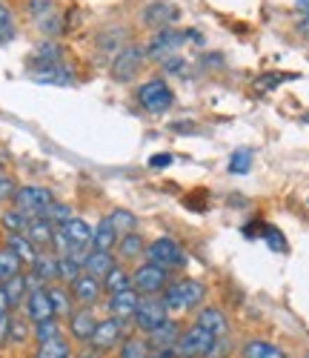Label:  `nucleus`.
<instances>
[{
	"mask_svg": "<svg viewBox=\"0 0 309 358\" xmlns=\"http://www.w3.org/2000/svg\"><path fill=\"white\" fill-rule=\"evenodd\" d=\"M146 258H149V264L164 266L166 273L178 270V266H183V261H187V255H183L180 244L172 241V238H158V241H152V244L146 247Z\"/></svg>",
	"mask_w": 309,
	"mask_h": 358,
	"instance_id": "8",
	"label": "nucleus"
},
{
	"mask_svg": "<svg viewBox=\"0 0 309 358\" xmlns=\"http://www.w3.org/2000/svg\"><path fill=\"white\" fill-rule=\"evenodd\" d=\"M49 298H52V307H55V318H69L72 315V292L64 289V287H52L49 289Z\"/></svg>",
	"mask_w": 309,
	"mask_h": 358,
	"instance_id": "28",
	"label": "nucleus"
},
{
	"mask_svg": "<svg viewBox=\"0 0 309 358\" xmlns=\"http://www.w3.org/2000/svg\"><path fill=\"white\" fill-rule=\"evenodd\" d=\"M35 358H72V350H69V344L64 341V336H60V338H55V341L38 344Z\"/></svg>",
	"mask_w": 309,
	"mask_h": 358,
	"instance_id": "30",
	"label": "nucleus"
},
{
	"mask_svg": "<svg viewBox=\"0 0 309 358\" xmlns=\"http://www.w3.org/2000/svg\"><path fill=\"white\" fill-rule=\"evenodd\" d=\"M12 341V313L0 318V347Z\"/></svg>",
	"mask_w": 309,
	"mask_h": 358,
	"instance_id": "42",
	"label": "nucleus"
},
{
	"mask_svg": "<svg viewBox=\"0 0 309 358\" xmlns=\"http://www.w3.org/2000/svg\"><path fill=\"white\" fill-rule=\"evenodd\" d=\"M55 12V6H52V0H29V15H32L38 23L43 20V17H49Z\"/></svg>",
	"mask_w": 309,
	"mask_h": 358,
	"instance_id": "39",
	"label": "nucleus"
},
{
	"mask_svg": "<svg viewBox=\"0 0 309 358\" xmlns=\"http://www.w3.org/2000/svg\"><path fill=\"white\" fill-rule=\"evenodd\" d=\"M198 327L209 330L215 338H227V333H229L227 315H224L218 307H206V310H201V315H198Z\"/></svg>",
	"mask_w": 309,
	"mask_h": 358,
	"instance_id": "19",
	"label": "nucleus"
},
{
	"mask_svg": "<svg viewBox=\"0 0 309 358\" xmlns=\"http://www.w3.org/2000/svg\"><path fill=\"white\" fill-rule=\"evenodd\" d=\"M149 358H172V355H169V352H152Z\"/></svg>",
	"mask_w": 309,
	"mask_h": 358,
	"instance_id": "49",
	"label": "nucleus"
},
{
	"mask_svg": "<svg viewBox=\"0 0 309 358\" xmlns=\"http://www.w3.org/2000/svg\"><path fill=\"white\" fill-rule=\"evenodd\" d=\"M0 284H3V278H0Z\"/></svg>",
	"mask_w": 309,
	"mask_h": 358,
	"instance_id": "52",
	"label": "nucleus"
},
{
	"mask_svg": "<svg viewBox=\"0 0 309 358\" xmlns=\"http://www.w3.org/2000/svg\"><path fill=\"white\" fill-rule=\"evenodd\" d=\"M12 313V304H9V298H6V289H3V284H0V318L3 315H9Z\"/></svg>",
	"mask_w": 309,
	"mask_h": 358,
	"instance_id": "45",
	"label": "nucleus"
},
{
	"mask_svg": "<svg viewBox=\"0 0 309 358\" xmlns=\"http://www.w3.org/2000/svg\"><path fill=\"white\" fill-rule=\"evenodd\" d=\"M303 121H306V124H309V115H303Z\"/></svg>",
	"mask_w": 309,
	"mask_h": 358,
	"instance_id": "50",
	"label": "nucleus"
},
{
	"mask_svg": "<svg viewBox=\"0 0 309 358\" xmlns=\"http://www.w3.org/2000/svg\"><path fill=\"white\" fill-rule=\"evenodd\" d=\"M12 201H15V210H17L20 215H26L29 221H35V218H43L46 206H49L55 198H52V192L43 189V187H17V192H15Z\"/></svg>",
	"mask_w": 309,
	"mask_h": 358,
	"instance_id": "3",
	"label": "nucleus"
},
{
	"mask_svg": "<svg viewBox=\"0 0 309 358\" xmlns=\"http://www.w3.org/2000/svg\"><path fill=\"white\" fill-rule=\"evenodd\" d=\"M117 229L112 227L109 218H103L98 227H95V235H92V250H103V252H112L117 247Z\"/></svg>",
	"mask_w": 309,
	"mask_h": 358,
	"instance_id": "20",
	"label": "nucleus"
},
{
	"mask_svg": "<svg viewBox=\"0 0 309 358\" xmlns=\"http://www.w3.org/2000/svg\"><path fill=\"white\" fill-rule=\"evenodd\" d=\"M298 9L301 12H309V0H298Z\"/></svg>",
	"mask_w": 309,
	"mask_h": 358,
	"instance_id": "48",
	"label": "nucleus"
},
{
	"mask_svg": "<svg viewBox=\"0 0 309 358\" xmlns=\"http://www.w3.org/2000/svg\"><path fill=\"white\" fill-rule=\"evenodd\" d=\"M15 38V17L9 12V6L0 3V46L9 43Z\"/></svg>",
	"mask_w": 309,
	"mask_h": 358,
	"instance_id": "37",
	"label": "nucleus"
},
{
	"mask_svg": "<svg viewBox=\"0 0 309 358\" xmlns=\"http://www.w3.org/2000/svg\"><path fill=\"white\" fill-rule=\"evenodd\" d=\"M175 20H178V9L172 3H164V0H158V3H149L143 9V23L152 26V29H169Z\"/></svg>",
	"mask_w": 309,
	"mask_h": 358,
	"instance_id": "17",
	"label": "nucleus"
},
{
	"mask_svg": "<svg viewBox=\"0 0 309 358\" xmlns=\"http://www.w3.org/2000/svg\"><path fill=\"white\" fill-rule=\"evenodd\" d=\"M203 284L195 281V278H180L175 281L172 287L164 289V304L169 313H183V310H195L201 301H203Z\"/></svg>",
	"mask_w": 309,
	"mask_h": 358,
	"instance_id": "1",
	"label": "nucleus"
},
{
	"mask_svg": "<svg viewBox=\"0 0 309 358\" xmlns=\"http://www.w3.org/2000/svg\"><path fill=\"white\" fill-rule=\"evenodd\" d=\"M32 78L38 83H55V86H72L75 83V75L66 72L64 66H46V69H38L32 72Z\"/></svg>",
	"mask_w": 309,
	"mask_h": 358,
	"instance_id": "24",
	"label": "nucleus"
},
{
	"mask_svg": "<svg viewBox=\"0 0 309 358\" xmlns=\"http://www.w3.org/2000/svg\"><path fill=\"white\" fill-rule=\"evenodd\" d=\"M26 238H29V241H32L35 247H49V244H52V238H55V224H49L46 218L29 221Z\"/></svg>",
	"mask_w": 309,
	"mask_h": 358,
	"instance_id": "21",
	"label": "nucleus"
},
{
	"mask_svg": "<svg viewBox=\"0 0 309 358\" xmlns=\"http://www.w3.org/2000/svg\"><path fill=\"white\" fill-rule=\"evenodd\" d=\"M169 164H172V155H154V158H149V166H154V169H164Z\"/></svg>",
	"mask_w": 309,
	"mask_h": 358,
	"instance_id": "46",
	"label": "nucleus"
},
{
	"mask_svg": "<svg viewBox=\"0 0 309 358\" xmlns=\"http://www.w3.org/2000/svg\"><path fill=\"white\" fill-rule=\"evenodd\" d=\"M0 169H3V161H0Z\"/></svg>",
	"mask_w": 309,
	"mask_h": 358,
	"instance_id": "51",
	"label": "nucleus"
},
{
	"mask_svg": "<svg viewBox=\"0 0 309 358\" xmlns=\"http://www.w3.org/2000/svg\"><path fill=\"white\" fill-rule=\"evenodd\" d=\"M301 32L309 38V12H306V15H303V20H301Z\"/></svg>",
	"mask_w": 309,
	"mask_h": 358,
	"instance_id": "47",
	"label": "nucleus"
},
{
	"mask_svg": "<svg viewBox=\"0 0 309 358\" xmlns=\"http://www.w3.org/2000/svg\"><path fill=\"white\" fill-rule=\"evenodd\" d=\"M69 292H72V301H78L80 307H92L101 298L103 292V284L98 278H92V275H80L75 284H69Z\"/></svg>",
	"mask_w": 309,
	"mask_h": 358,
	"instance_id": "14",
	"label": "nucleus"
},
{
	"mask_svg": "<svg viewBox=\"0 0 309 358\" xmlns=\"http://www.w3.org/2000/svg\"><path fill=\"white\" fill-rule=\"evenodd\" d=\"M166 318H169V310H166V304H164V298L141 295L138 310H135V324H138V330L152 333V330H158V327H161Z\"/></svg>",
	"mask_w": 309,
	"mask_h": 358,
	"instance_id": "5",
	"label": "nucleus"
},
{
	"mask_svg": "<svg viewBox=\"0 0 309 358\" xmlns=\"http://www.w3.org/2000/svg\"><path fill=\"white\" fill-rule=\"evenodd\" d=\"M166 281H169V273L158 264H141L132 273V289L138 295H158L166 289Z\"/></svg>",
	"mask_w": 309,
	"mask_h": 358,
	"instance_id": "7",
	"label": "nucleus"
},
{
	"mask_svg": "<svg viewBox=\"0 0 309 358\" xmlns=\"http://www.w3.org/2000/svg\"><path fill=\"white\" fill-rule=\"evenodd\" d=\"M6 247L23 261V264H29V266H32L35 264V258H38V247L32 244V241H29V238L26 235H9L6 238Z\"/></svg>",
	"mask_w": 309,
	"mask_h": 358,
	"instance_id": "22",
	"label": "nucleus"
},
{
	"mask_svg": "<svg viewBox=\"0 0 309 358\" xmlns=\"http://www.w3.org/2000/svg\"><path fill=\"white\" fill-rule=\"evenodd\" d=\"M123 333H127V324L117 321V318H106V321H98V327H95V333H92L89 344L98 347L106 355L109 350H115L117 344H123V338H127Z\"/></svg>",
	"mask_w": 309,
	"mask_h": 358,
	"instance_id": "9",
	"label": "nucleus"
},
{
	"mask_svg": "<svg viewBox=\"0 0 309 358\" xmlns=\"http://www.w3.org/2000/svg\"><path fill=\"white\" fill-rule=\"evenodd\" d=\"M243 358H287V355H284L281 347L255 338V341H246L243 344Z\"/></svg>",
	"mask_w": 309,
	"mask_h": 358,
	"instance_id": "26",
	"label": "nucleus"
},
{
	"mask_svg": "<svg viewBox=\"0 0 309 358\" xmlns=\"http://www.w3.org/2000/svg\"><path fill=\"white\" fill-rule=\"evenodd\" d=\"M178 338H180V327H178V321H164L158 330H152L149 333V350L152 352H169V355H175V344H178Z\"/></svg>",
	"mask_w": 309,
	"mask_h": 358,
	"instance_id": "12",
	"label": "nucleus"
},
{
	"mask_svg": "<svg viewBox=\"0 0 309 358\" xmlns=\"http://www.w3.org/2000/svg\"><path fill=\"white\" fill-rule=\"evenodd\" d=\"M138 301H141V295H138L132 287H129V289H123V292L109 295V313H112V318H117V321L127 324L129 318H135Z\"/></svg>",
	"mask_w": 309,
	"mask_h": 358,
	"instance_id": "13",
	"label": "nucleus"
},
{
	"mask_svg": "<svg viewBox=\"0 0 309 358\" xmlns=\"http://www.w3.org/2000/svg\"><path fill=\"white\" fill-rule=\"evenodd\" d=\"M83 275V261L72 258V255H60L57 258V278L64 284H75Z\"/></svg>",
	"mask_w": 309,
	"mask_h": 358,
	"instance_id": "25",
	"label": "nucleus"
},
{
	"mask_svg": "<svg viewBox=\"0 0 309 358\" xmlns=\"http://www.w3.org/2000/svg\"><path fill=\"white\" fill-rule=\"evenodd\" d=\"M215 338L209 330H203V327H189L187 333H180L178 344H175V355L178 358H209V352L215 350Z\"/></svg>",
	"mask_w": 309,
	"mask_h": 358,
	"instance_id": "2",
	"label": "nucleus"
},
{
	"mask_svg": "<svg viewBox=\"0 0 309 358\" xmlns=\"http://www.w3.org/2000/svg\"><path fill=\"white\" fill-rule=\"evenodd\" d=\"M26 324L23 321H17V318H12V341H26Z\"/></svg>",
	"mask_w": 309,
	"mask_h": 358,
	"instance_id": "43",
	"label": "nucleus"
},
{
	"mask_svg": "<svg viewBox=\"0 0 309 358\" xmlns=\"http://www.w3.org/2000/svg\"><path fill=\"white\" fill-rule=\"evenodd\" d=\"M3 229L9 232V235H26V229H29V218L26 215H20L17 210H9V213H3Z\"/></svg>",
	"mask_w": 309,
	"mask_h": 358,
	"instance_id": "33",
	"label": "nucleus"
},
{
	"mask_svg": "<svg viewBox=\"0 0 309 358\" xmlns=\"http://www.w3.org/2000/svg\"><path fill=\"white\" fill-rule=\"evenodd\" d=\"M26 318L32 324L55 318V307H52V298H49L46 287H32L29 289V295H26Z\"/></svg>",
	"mask_w": 309,
	"mask_h": 358,
	"instance_id": "11",
	"label": "nucleus"
},
{
	"mask_svg": "<svg viewBox=\"0 0 309 358\" xmlns=\"http://www.w3.org/2000/svg\"><path fill=\"white\" fill-rule=\"evenodd\" d=\"M35 338H38V344H46V341L60 338V324H57V318H49V321L35 324Z\"/></svg>",
	"mask_w": 309,
	"mask_h": 358,
	"instance_id": "34",
	"label": "nucleus"
},
{
	"mask_svg": "<svg viewBox=\"0 0 309 358\" xmlns=\"http://www.w3.org/2000/svg\"><path fill=\"white\" fill-rule=\"evenodd\" d=\"M250 166H252V152L250 149H238V152L232 155V161H229V172L243 175V172H250Z\"/></svg>",
	"mask_w": 309,
	"mask_h": 358,
	"instance_id": "38",
	"label": "nucleus"
},
{
	"mask_svg": "<svg viewBox=\"0 0 309 358\" xmlns=\"http://www.w3.org/2000/svg\"><path fill=\"white\" fill-rule=\"evenodd\" d=\"M138 103L152 115H161L175 103V95L164 78H152L138 89Z\"/></svg>",
	"mask_w": 309,
	"mask_h": 358,
	"instance_id": "4",
	"label": "nucleus"
},
{
	"mask_svg": "<svg viewBox=\"0 0 309 358\" xmlns=\"http://www.w3.org/2000/svg\"><path fill=\"white\" fill-rule=\"evenodd\" d=\"M101 284H103V289H106L109 295H115V292L129 289V287H132V278H129V273L123 270V266H115V270H112Z\"/></svg>",
	"mask_w": 309,
	"mask_h": 358,
	"instance_id": "29",
	"label": "nucleus"
},
{
	"mask_svg": "<svg viewBox=\"0 0 309 358\" xmlns=\"http://www.w3.org/2000/svg\"><path fill=\"white\" fill-rule=\"evenodd\" d=\"M183 41H187V35H183V32H175L172 26H169V29H158V35L149 41L146 55L154 57V61H166V57L175 55V49H178Z\"/></svg>",
	"mask_w": 309,
	"mask_h": 358,
	"instance_id": "10",
	"label": "nucleus"
},
{
	"mask_svg": "<svg viewBox=\"0 0 309 358\" xmlns=\"http://www.w3.org/2000/svg\"><path fill=\"white\" fill-rule=\"evenodd\" d=\"M55 278H57V258L38 252V258L32 264V275H29V287H43Z\"/></svg>",
	"mask_w": 309,
	"mask_h": 358,
	"instance_id": "18",
	"label": "nucleus"
},
{
	"mask_svg": "<svg viewBox=\"0 0 309 358\" xmlns=\"http://www.w3.org/2000/svg\"><path fill=\"white\" fill-rule=\"evenodd\" d=\"M15 192H17L15 181H12L9 175L0 172V201H9V198H15Z\"/></svg>",
	"mask_w": 309,
	"mask_h": 358,
	"instance_id": "41",
	"label": "nucleus"
},
{
	"mask_svg": "<svg viewBox=\"0 0 309 358\" xmlns=\"http://www.w3.org/2000/svg\"><path fill=\"white\" fill-rule=\"evenodd\" d=\"M117 252L120 258H138L141 252H146V244H143V238L138 232H129V235H120L117 238Z\"/></svg>",
	"mask_w": 309,
	"mask_h": 358,
	"instance_id": "27",
	"label": "nucleus"
},
{
	"mask_svg": "<svg viewBox=\"0 0 309 358\" xmlns=\"http://www.w3.org/2000/svg\"><path fill=\"white\" fill-rule=\"evenodd\" d=\"M115 255L112 252H103V250H89L86 252V258H83V273L86 275H92V278H98V281H103L112 270H115Z\"/></svg>",
	"mask_w": 309,
	"mask_h": 358,
	"instance_id": "16",
	"label": "nucleus"
},
{
	"mask_svg": "<svg viewBox=\"0 0 309 358\" xmlns=\"http://www.w3.org/2000/svg\"><path fill=\"white\" fill-rule=\"evenodd\" d=\"M95 327H98V321H95V315H92V310H89V307L72 310V315H69V336H72L75 341L89 344L92 333H95Z\"/></svg>",
	"mask_w": 309,
	"mask_h": 358,
	"instance_id": "15",
	"label": "nucleus"
},
{
	"mask_svg": "<svg viewBox=\"0 0 309 358\" xmlns=\"http://www.w3.org/2000/svg\"><path fill=\"white\" fill-rule=\"evenodd\" d=\"M146 61V52L141 46H123L117 55H115V61H112V78L117 83H129L138 78L141 66Z\"/></svg>",
	"mask_w": 309,
	"mask_h": 358,
	"instance_id": "6",
	"label": "nucleus"
},
{
	"mask_svg": "<svg viewBox=\"0 0 309 358\" xmlns=\"http://www.w3.org/2000/svg\"><path fill=\"white\" fill-rule=\"evenodd\" d=\"M43 218L49 221V224H55V227H60V224H66L69 218H72V210L66 203H57V201H52L49 206H46V213H43Z\"/></svg>",
	"mask_w": 309,
	"mask_h": 358,
	"instance_id": "35",
	"label": "nucleus"
},
{
	"mask_svg": "<svg viewBox=\"0 0 309 358\" xmlns=\"http://www.w3.org/2000/svg\"><path fill=\"white\" fill-rule=\"evenodd\" d=\"M78 358H103V352L98 347H92V344H83V350L78 352Z\"/></svg>",
	"mask_w": 309,
	"mask_h": 358,
	"instance_id": "44",
	"label": "nucleus"
},
{
	"mask_svg": "<svg viewBox=\"0 0 309 358\" xmlns=\"http://www.w3.org/2000/svg\"><path fill=\"white\" fill-rule=\"evenodd\" d=\"M3 289H6L9 304L12 307H20L26 301V295H29V278L23 273H17V275H12V278L3 281Z\"/></svg>",
	"mask_w": 309,
	"mask_h": 358,
	"instance_id": "23",
	"label": "nucleus"
},
{
	"mask_svg": "<svg viewBox=\"0 0 309 358\" xmlns=\"http://www.w3.org/2000/svg\"><path fill=\"white\" fill-rule=\"evenodd\" d=\"M149 341L146 338H123L120 344V358H149Z\"/></svg>",
	"mask_w": 309,
	"mask_h": 358,
	"instance_id": "31",
	"label": "nucleus"
},
{
	"mask_svg": "<svg viewBox=\"0 0 309 358\" xmlns=\"http://www.w3.org/2000/svg\"><path fill=\"white\" fill-rule=\"evenodd\" d=\"M264 238H266V244L275 250V252H284L287 250V241H284V235L278 232L275 227H264Z\"/></svg>",
	"mask_w": 309,
	"mask_h": 358,
	"instance_id": "40",
	"label": "nucleus"
},
{
	"mask_svg": "<svg viewBox=\"0 0 309 358\" xmlns=\"http://www.w3.org/2000/svg\"><path fill=\"white\" fill-rule=\"evenodd\" d=\"M20 266H23V261L9 250V247H0V278H12V275H17L20 273Z\"/></svg>",
	"mask_w": 309,
	"mask_h": 358,
	"instance_id": "32",
	"label": "nucleus"
},
{
	"mask_svg": "<svg viewBox=\"0 0 309 358\" xmlns=\"http://www.w3.org/2000/svg\"><path fill=\"white\" fill-rule=\"evenodd\" d=\"M109 221H112V227L117 229V235H129L132 229H135V215L132 213H127V210H115L112 215H109Z\"/></svg>",
	"mask_w": 309,
	"mask_h": 358,
	"instance_id": "36",
	"label": "nucleus"
}]
</instances>
